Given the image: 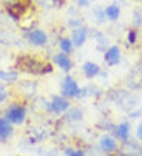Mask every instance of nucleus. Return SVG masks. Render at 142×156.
Returning <instances> with one entry per match:
<instances>
[{"label":"nucleus","mask_w":142,"mask_h":156,"mask_svg":"<svg viewBox=\"0 0 142 156\" xmlns=\"http://www.w3.org/2000/svg\"><path fill=\"white\" fill-rule=\"evenodd\" d=\"M17 65L23 71L33 73V74H46L53 71V66L46 62H40L33 56H20L17 59Z\"/></svg>","instance_id":"obj_1"},{"label":"nucleus","mask_w":142,"mask_h":156,"mask_svg":"<svg viewBox=\"0 0 142 156\" xmlns=\"http://www.w3.org/2000/svg\"><path fill=\"white\" fill-rule=\"evenodd\" d=\"M27 118V108L22 107V105H11L6 111H5V119L11 124H23Z\"/></svg>","instance_id":"obj_2"},{"label":"nucleus","mask_w":142,"mask_h":156,"mask_svg":"<svg viewBox=\"0 0 142 156\" xmlns=\"http://www.w3.org/2000/svg\"><path fill=\"white\" fill-rule=\"evenodd\" d=\"M69 107H71L69 102L65 98H62V96H53L51 102L46 104V110L51 111V113H54V115H60V113H63V111H68Z\"/></svg>","instance_id":"obj_3"},{"label":"nucleus","mask_w":142,"mask_h":156,"mask_svg":"<svg viewBox=\"0 0 142 156\" xmlns=\"http://www.w3.org/2000/svg\"><path fill=\"white\" fill-rule=\"evenodd\" d=\"M79 90H80V88H79L77 82H76L73 77L66 76V77L62 80V94H63V98H68V99L77 98Z\"/></svg>","instance_id":"obj_4"},{"label":"nucleus","mask_w":142,"mask_h":156,"mask_svg":"<svg viewBox=\"0 0 142 156\" xmlns=\"http://www.w3.org/2000/svg\"><path fill=\"white\" fill-rule=\"evenodd\" d=\"M27 39L34 47H45L48 42V36L43 30H30L27 31Z\"/></svg>","instance_id":"obj_5"},{"label":"nucleus","mask_w":142,"mask_h":156,"mask_svg":"<svg viewBox=\"0 0 142 156\" xmlns=\"http://www.w3.org/2000/svg\"><path fill=\"white\" fill-rule=\"evenodd\" d=\"M104 59H105V62L108 63V65H117L121 62V50H119V47H110L107 51H105V54H104Z\"/></svg>","instance_id":"obj_6"},{"label":"nucleus","mask_w":142,"mask_h":156,"mask_svg":"<svg viewBox=\"0 0 142 156\" xmlns=\"http://www.w3.org/2000/svg\"><path fill=\"white\" fill-rule=\"evenodd\" d=\"M87 37H88V30L83 28V27H79L73 31V37H71V42H73L74 47H82L83 43L87 42Z\"/></svg>","instance_id":"obj_7"},{"label":"nucleus","mask_w":142,"mask_h":156,"mask_svg":"<svg viewBox=\"0 0 142 156\" xmlns=\"http://www.w3.org/2000/svg\"><path fill=\"white\" fill-rule=\"evenodd\" d=\"M82 71H83L85 77L93 79V77H96L98 74H101V66L96 62H85L83 66H82Z\"/></svg>","instance_id":"obj_8"},{"label":"nucleus","mask_w":142,"mask_h":156,"mask_svg":"<svg viewBox=\"0 0 142 156\" xmlns=\"http://www.w3.org/2000/svg\"><path fill=\"white\" fill-rule=\"evenodd\" d=\"M53 62H54L57 66H60V68H62L63 71H66V73L71 70V60H69L68 54H65V53L54 54V56H53Z\"/></svg>","instance_id":"obj_9"},{"label":"nucleus","mask_w":142,"mask_h":156,"mask_svg":"<svg viewBox=\"0 0 142 156\" xmlns=\"http://www.w3.org/2000/svg\"><path fill=\"white\" fill-rule=\"evenodd\" d=\"M99 145H101V148H102L105 153H111V151H114V150L117 148L116 139L111 138V136H107V135L99 139Z\"/></svg>","instance_id":"obj_10"},{"label":"nucleus","mask_w":142,"mask_h":156,"mask_svg":"<svg viewBox=\"0 0 142 156\" xmlns=\"http://www.w3.org/2000/svg\"><path fill=\"white\" fill-rule=\"evenodd\" d=\"M121 154L122 156H142V148L134 142H125Z\"/></svg>","instance_id":"obj_11"},{"label":"nucleus","mask_w":142,"mask_h":156,"mask_svg":"<svg viewBox=\"0 0 142 156\" xmlns=\"http://www.w3.org/2000/svg\"><path fill=\"white\" fill-rule=\"evenodd\" d=\"M12 135L11 122H8L5 118H0V142H5Z\"/></svg>","instance_id":"obj_12"},{"label":"nucleus","mask_w":142,"mask_h":156,"mask_svg":"<svg viewBox=\"0 0 142 156\" xmlns=\"http://www.w3.org/2000/svg\"><path fill=\"white\" fill-rule=\"evenodd\" d=\"M114 135H116L117 139L127 141L128 136H130V124H128V122H122V124H119V125L114 128Z\"/></svg>","instance_id":"obj_13"},{"label":"nucleus","mask_w":142,"mask_h":156,"mask_svg":"<svg viewBox=\"0 0 142 156\" xmlns=\"http://www.w3.org/2000/svg\"><path fill=\"white\" fill-rule=\"evenodd\" d=\"M19 79V71L16 70H0V80L2 82H8V83H12Z\"/></svg>","instance_id":"obj_14"},{"label":"nucleus","mask_w":142,"mask_h":156,"mask_svg":"<svg viewBox=\"0 0 142 156\" xmlns=\"http://www.w3.org/2000/svg\"><path fill=\"white\" fill-rule=\"evenodd\" d=\"M105 16L110 19V20H117L121 16V8L119 5H110L105 8Z\"/></svg>","instance_id":"obj_15"},{"label":"nucleus","mask_w":142,"mask_h":156,"mask_svg":"<svg viewBox=\"0 0 142 156\" xmlns=\"http://www.w3.org/2000/svg\"><path fill=\"white\" fill-rule=\"evenodd\" d=\"M59 47H60L62 53H65V54H71V51H73V48H74L73 42H71V39H68V37L60 39V42H59Z\"/></svg>","instance_id":"obj_16"},{"label":"nucleus","mask_w":142,"mask_h":156,"mask_svg":"<svg viewBox=\"0 0 142 156\" xmlns=\"http://www.w3.org/2000/svg\"><path fill=\"white\" fill-rule=\"evenodd\" d=\"M66 121H80L82 119V113H80V110H77V108H68V115H66V118H65Z\"/></svg>","instance_id":"obj_17"},{"label":"nucleus","mask_w":142,"mask_h":156,"mask_svg":"<svg viewBox=\"0 0 142 156\" xmlns=\"http://www.w3.org/2000/svg\"><path fill=\"white\" fill-rule=\"evenodd\" d=\"M22 88H27V91H25V94H34V91H36V88H37V85H36L34 82L25 80V82L22 83Z\"/></svg>","instance_id":"obj_18"},{"label":"nucleus","mask_w":142,"mask_h":156,"mask_svg":"<svg viewBox=\"0 0 142 156\" xmlns=\"http://www.w3.org/2000/svg\"><path fill=\"white\" fill-rule=\"evenodd\" d=\"M133 25L134 27H140L142 25V11L140 9H134L133 11Z\"/></svg>","instance_id":"obj_19"},{"label":"nucleus","mask_w":142,"mask_h":156,"mask_svg":"<svg viewBox=\"0 0 142 156\" xmlns=\"http://www.w3.org/2000/svg\"><path fill=\"white\" fill-rule=\"evenodd\" d=\"M6 98H8V94H6V88H5V85L2 83V80H0V102H5Z\"/></svg>","instance_id":"obj_20"},{"label":"nucleus","mask_w":142,"mask_h":156,"mask_svg":"<svg viewBox=\"0 0 142 156\" xmlns=\"http://www.w3.org/2000/svg\"><path fill=\"white\" fill-rule=\"evenodd\" d=\"M65 153H66V156H83L82 150H73V148H66Z\"/></svg>","instance_id":"obj_21"},{"label":"nucleus","mask_w":142,"mask_h":156,"mask_svg":"<svg viewBox=\"0 0 142 156\" xmlns=\"http://www.w3.org/2000/svg\"><path fill=\"white\" fill-rule=\"evenodd\" d=\"M91 2H93V0H76V5L80 6V8H88Z\"/></svg>","instance_id":"obj_22"},{"label":"nucleus","mask_w":142,"mask_h":156,"mask_svg":"<svg viewBox=\"0 0 142 156\" xmlns=\"http://www.w3.org/2000/svg\"><path fill=\"white\" fill-rule=\"evenodd\" d=\"M127 40L130 42V43H134L136 42V31H128V34H127Z\"/></svg>","instance_id":"obj_23"},{"label":"nucleus","mask_w":142,"mask_h":156,"mask_svg":"<svg viewBox=\"0 0 142 156\" xmlns=\"http://www.w3.org/2000/svg\"><path fill=\"white\" fill-rule=\"evenodd\" d=\"M136 135H137V139H139V141H142V124H139V127H137V131H136Z\"/></svg>","instance_id":"obj_24"}]
</instances>
